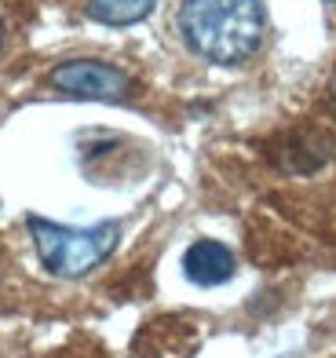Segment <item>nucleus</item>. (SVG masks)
I'll use <instances>...</instances> for the list:
<instances>
[{"label": "nucleus", "instance_id": "1", "mask_svg": "<svg viewBox=\"0 0 336 358\" xmlns=\"http://www.w3.org/2000/svg\"><path fill=\"white\" fill-rule=\"evenodd\" d=\"M180 29L201 59L234 66L256 55L267 19L260 0H183Z\"/></svg>", "mask_w": 336, "mask_h": 358}, {"label": "nucleus", "instance_id": "2", "mask_svg": "<svg viewBox=\"0 0 336 358\" xmlns=\"http://www.w3.org/2000/svg\"><path fill=\"white\" fill-rule=\"evenodd\" d=\"M29 234H34V249L48 271L59 274V278H81V274L95 271L117 249L121 227L117 223L62 227V223H48L41 216H29Z\"/></svg>", "mask_w": 336, "mask_h": 358}, {"label": "nucleus", "instance_id": "3", "mask_svg": "<svg viewBox=\"0 0 336 358\" xmlns=\"http://www.w3.org/2000/svg\"><path fill=\"white\" fill-rule=\"evenodd\" d=\"M52 88L73 99H95V103H121L132 92V80L124 70L110 66V62H95V59H73L62 62L59 70H52Z\"/></svg>", "mask_w": 336, "mask_h": 358}, {"label": "nucleus", "instance_id": "4", "mask_svg": "<svg viewBox=\"0 0 336 358\" xmlns=\"http://www.w3.org/2000/svg\"><path fill=\"white\" fill-rule=\"evenodd\" d=\"M329 157H333V139L326 132H318V128H296V132L278 139V150H275L278 169L296 172V176L322 169Z\"/></svg>", "mask_w": 336, "mask_h": 358}, {"label": "nucleus", "instance_id": "5", "mask_svg": "<svg viewBox=\"0 0 336 358\" xmlns=\"http://www.w3.org/2000/svg\"><path fill=\"white\" fill-rule=\"evenodd\" d=\"M183 271L194 285H223V282L234 278V252L223 245V241L201 238L187 249Z\"/></svg>", "mask_w": 336, "mask_h": 358}, {"label": "nucleus", "instance_id": "6", "mask_svg": "<svg viewBox=\"0 0 336 358\" xmlns=\"http://www.w3.org/2000/svg\"><path fill=\"white\" fill-rule=\"evenodd\" d=\"M154 11V0H88V15L103 26H132Z\"/></svg>", "mask_w": 336, "mask_h": 358}, {"label": "nucleus", "instance_id": "7", "mask_svg": "<svg viewBox=\"0 0 336 358\" xmlns=\"http://www.w3.org/2000/svg\"><path fill=\"white\" fill-rule=\"evenodd\" d=\"M329 92H333V103H336V77L329 80Z\"/></svg>", "mask_w": 336, "mask_h": 358}, {"label": "nucleus", "instance_id": "8", "mask_svg": "<svg viewBox=\"0 0 336 358\" xmlns=\"http://www.w3.org/2000/svg\"><path fill=\"white\" fill-rule=\"evenodd\" d=\"M0 37H4V22H0Z\"/></svg>", "mask_w": 336, "mask_h": 358}, {"label": "nucleus", "instance_id": "9", "mask_svg": "<svg viewBox=\"0 0 336 358\" xmlns=\"http://www.w3.org/2000/svg\"><path fill=\"white\" fill-rule=\"evenodd\" d=\"M333 4H336V0H333Z\"/></svg>", "mask_w": 336, "mask_h": 358}]
</instances>
